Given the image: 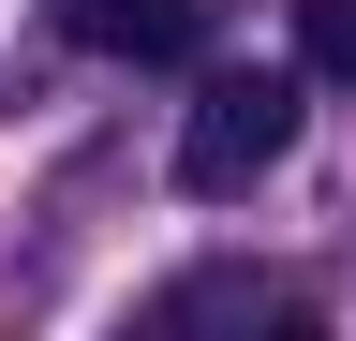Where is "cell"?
Returning <instances> with one entry per match:
<instances>
[{
    "mask_svg": "<svg viewBox=\"0 0 356 341\" xmlns=\"http://www.w3.org/2000/svg\"><path fill=\"white\" fill-rule=\"evenodd\" d=\"M297 119H312V60H297V74H267V60L208 74V90H193V119H178V193L238 208V193L267 178V163L297 149Z\"/></svg>",
    "mask_w": 356,
    "mask_h": 341,
    "instance_id": "cell-1",
    "label": "cell"
},
{
    "mask_svg": "<svg viewBox=\"0 0 356 341\" xmlns=\"http://www.w3.org/2000/svg\"><path fill=\"white\" fill-rule=\"evenodd\" d=\"M208 30H222V0H74V45H104V60H208Z\"/></svg>",
    "mask_w": 356,
    "mask_h": 341,
    "instance_id": "cell-2",
    "label": "cell"
},
{
    "mask_svg": "<svg viewBox=\"0 0 356 341\" xmlns=\"http://www.w3.org/2000/svg\"><path fill=\"white\" fill-rule=\"evenodd\" d=\"M297 60L327 90H356V0H297Z\"/></svg>",
    "mask_w": 356,
    "mask_h": 341,
    "instance_id": "cell-3",
    "label": "cell"
}]
</instances>
